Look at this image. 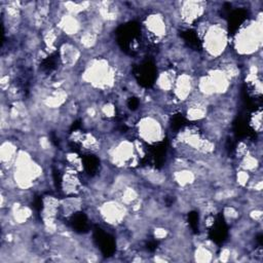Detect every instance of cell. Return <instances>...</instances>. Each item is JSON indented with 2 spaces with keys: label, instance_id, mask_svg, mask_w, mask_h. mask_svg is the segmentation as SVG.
Returning a JSON list of instances; mask_svg holds the SVG:
<instances>
[{
  "label": "cell",
  "instance_id": "7a4b0ae2",
  "mask_svg": "<svg viewBox=\"0 0 263 263\" xmlns=\"http://www.w3.org/2000/svg\"><path fill=\"white\" fill-rule=\"evenodd\" d=\"M138 133L141 139L148 143H155L163 138L161 121L154 115H148L139 121Z\"/></svg>",
  "mask_w": 263,
  "mask_h": 263
},
{
  "label": "cell",
  "instance_id": "277c9868",
  "mask_svg": "<svg viewBox=\"0 0 263 263\" xmlns=\"http://www.w3.org/2000/svg\"><path fill=\"white\" fill-rule=\"evenodd\" d=\"M146 27L150 33L156 37H162L166 33V25L163 16L159 13L151 14L146 18Z\"/></svg>",
  "mask_w": 263,
  "mask_h": 263
},
{
  "label": "cell",
  "instance_id": "6da1fadb",
  "mask_svg": "<svg viewBox=\"0 0 263 263\" xmlns=\"http://www.w3.org/2000/svg\"><path fill=\"white\" fill-rule=\"evenodd\" d=\"M204 49L212 57L223 54L227 45L226 31L220 24H213L203 35Z\"/></svg>",
  "mask_w": 263,
  "mask_h": 263
},
{
  "label": "cell",
  "instance_id": "3957f363",
  "mask_svg": "<svg viewBox=\"0 0 263 263\" xmlns=\"http://www.w3.org/2000/svg\"><path fill=\"white\" fill-rule=\"evenodd\" d=\"M99 211L101 217L110 225L121 223L127 216V206L119 200L105 201Z\"/></svg>",
  "mask_w": 263,
  "mask_h": 263
}]
</instances>
